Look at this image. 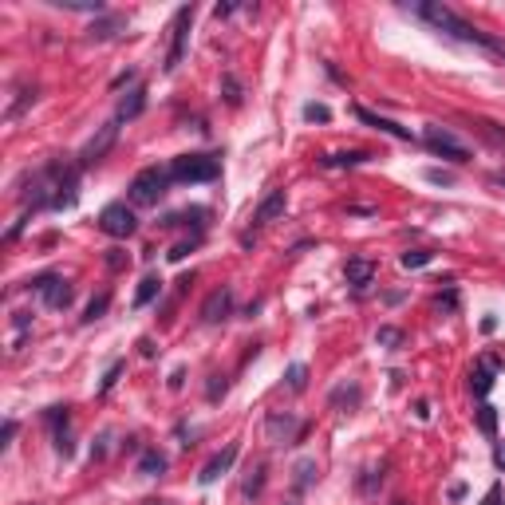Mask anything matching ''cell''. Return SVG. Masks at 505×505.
<instances>
[{
  "instance_id": "cell-1",
  "label": "cell",
  "mask_w": 505,
  "mask_h": 505,
  "mask_svg": "<svg viewBox=\"0 0 505 505\" xmlns=\"http://www.w3.org/2000/svg\"><path fill=\"white\" fill-rule=\"evenodd\" d=\"M406 12H415L418 20H426L435 32H442L446 40L454 44H470V48H482L485 56H494V60L505 63V40H497V36H490V32H482L478 24H470L466 16H458L446 0H415V4H403Z\"/></svg>"
},
{
  "instance_id": "cell-2",
  "label": "cell",
  "mask_w": 505,
  "mask_h": 505,
  "mask_svg": "<svg viewBox=\"0 0 505 505\" xmlns=\"http://www.w3.org/2000/svg\"><path fill=\"white\" fill-rule=\"evenodd\" d=\"M170 182L178 186H201V182H218L221 178V154H178L166 166Z\"/></svg>"
},
{
  "instance_id": "cell-3",
  "label": "cell",
  "mask_w": 505,
  "mask_h": 505,
  "mask_svg": "<svg viewBox=\"0 0 505 505\" xmlns=\"http://www.w3.org/2000/svg\"><path fill=\"white\" fill-rule=\"evenodd\" d=\"M166 186H170V174L166 166H142L135 178H130V201L135 206H158L166 198Z\"/></svg>"
},
{
  "instance_id": "cell-4",
  "label": "cell",
  "mask_w": 505,
  "mask_h": 505,
  "mask_svg": "<svg viewBox=\"0 0 505 505\" xmlns=\"http://www.w3.org/2000/svg\"><path fill=\"white\" fill-rule=\"evenodd\" d=\"M423 142L435 150L438 158L454 162V166H466V162L474 158V154H470V146H466V142H458L454 135H450L446 127H438V123H430V127L423 130Z\"/></svg>"
},
{
  "instance_id": "cell-5",
  "label": "cell",
  "mask_w": 505,
  "mask_h": 505,
  "mask_svg": "<svg viewBox=\"0 0 505 505\" xmlns=\"http://www.w3.org/2000/svg\"><path fill=\"white\" fill-rule=\"evenodd\" d=\"M304 418H297L292 411H268L265 418V438L273 446H297L300 435H304Z\"/></svg>"
},
{
  "instance_id": "cell-6",
  "label": "cell",
  "mask_w": 505,
  "mask_h": 505,
  "mask_svg": "<svg viewBox=\"0 0 505 505\" xmlns=\"http://www.w3.org/2000/svg\"><path fill=\"white\" fill-rule=\"evenodd\" d=\"M99 229L115 241H127V237H135L139 218H135V209H130L127 201H111V206H103V213H99Z\"/></svg>"
},
{
  "instance_id": "cell-7",
  "label": "cell",
  "mask_w": 505,
  "mask_h": 505,
  "mask_svg": "<svg viewBox=\"0 0 505 505\" xmlns=\"http://www.w3.org/2000/svg\"><path fill=\"white\" fill-rule=\"evenodd\" d=\"M115 142H119V119L103 123V127L95 130V135H91L87 142H83V150H80V162H75V166H80V170H91L95 162H103V158H107Z\"/></svg>"
},
{
  "instance_id": "cell-8",
  "label": "cell",
  "mask_w": 505,
  "mask_h": 505,
  "mask_svg": "<svg viewBox=\"0 0 505 505\" xmlns=\"http://www.w3.org/2000/svg\"><path fill=\"white\" fill-rule=\"evenodd\" d=\"M194 16H198V8H194V4L178 8V16H174V28H170V51H166V63H162L166 71H178L182 56H186V44H189V28H194Z\"/></svg>"
},
{
  "instance_id": "cell-9",
  "label": "cell",
  "mask_w": 505,
  "mask_h": 505,
  "mask_svg": "<svg viewBox=\"0 0 505 505\" xmlns=\"http://www.w3.org/2000/svg\"><path fill=\"white\" fill-rule=\"evenodd\" d=\"M28 288H32V292H36V297H40L48 308H68L71 297H75V288H71L63 277H56V273H40L36 280H28Z\"/></svg>"
},
{
  "instance_id": "cell-10",
  "label": "cell",
  "mask_w": 505,
  "mask_h": 505,
  "mask_svg": "<svg viewBox=\"0 0 505 505\" xmlns=\"http://www.w3.org/2000/svg\"><path fill=\"white\" fill-rule=\"evenodd\" d=\"M229 316H233V288L221 285V288H213V292L206 297V304H201V320H206V324H225Z\"/></svg>"
},
{
  "instance_id": "cell-11",
  "label": "cell",
  "mask_w": 505,
  "mask_h": 505,
  "mask_svg": "<svg viewBox=\"0 0 505 505\" xmlns=\"http://www.w3.org/2000/svg\"><path fill=\"white\" fill-rule=\"evenodd\" d=\"M237 454H241V446H237V442H225V450H218V454L201 466L198 482H201V485H213L218 478H225L229 470H233V462H237Z\"/></svg>"
},
{
  "instance_id": "cell-12",
  "label": "cell",
  "mask_w": 505,
  "mask_h": 505,
  "mask_svg": "<svg viewBox=\"0 0 505 505\" xmlns=\"http://www.w3.org/2000/svg\"><path fill=\"white\" fill-rule=\"evenodd\" d=\"M497 371H501V359H497V356H482L474 363V371H470V391H474L478 399H485L490 391H494Z\"/></svg>"
},
{
  "instance_id": "cell-13",
  "label": "cell",
  "mask_w": 505,
  "mask_h": 505,
  "mask_svg": "<svg viewBox=\"0 0 505 505\" xmlns=\"http://www.w3.org/2000/svg\"><path fill=\"white\" fill-rule=\"evenodd\" d=\"M356 119L363 123V127L379 130V135H391V139H399V142H415L411 127H399V123L387 119V115H375V111H367V107H356Z\"/></svg>"
},
{
  "instance_id": "cell-14",
  "label": "cell",
  "mask_w": 505,
  "mask_h": 505,
  "mask_svg": "<svg viewBox=\"0 0 505 505\" xmlns=\"http://www.w3.org/2000/svg\"><path fill=\"white\" fill-rule=\"evenodd\" d=\"M44 423L51 426V438H56V450H60V454L68 458V454H71V435H68L71 411H68V406H48V411H44Z\"/></svg>"
},
{
  "instance_id": "cell-15",
  "label": "cell",
  "mask_w": 505,
  "mask_h": 505,
  "mask_svg": "<svg viewBox=\"0 0 505 505\" xmlns=\"http://www.w3.org/2000/svg\"><path fill=\"white\" fill-rule=\"evenodd\" d=\"M127 32V16L123 12H103L99 20H91V28H87V36L95 44H103V40H115V36H123Z\"/></svg>"
},
{
  "instance_id": "cell-16",
  "label": "cell",
  "mask_w": 505,
  "mask_h": 505,
  "mask_svg": "<svg viewBox=\"0 0 505 505\" xmlns=\"http://www.w3.org/2000/svg\"><path fill=\"white\" fill-rule=\"evenodd\" d=\"M285 209H288V194H285V189H268L265 198H261V206L253 209V225H268V221H277Z\"/></svg>"
},
{
  "instance_id": "cell-17",
  "label": "cell",
  "mask_w": 505,
  "mask_h": 505,
  "mask_svg": "<svg viewBox=\"0 0 505 505\" xmlns=\"http://www.w3.org/2000/svg\"><path fill=\"white\" fill-rule=\"evenodd\" d=\"M146 95H150V91L142 87V83H135V87H130L127 95H123V99H119V111H115V119H119V123H130V119H139L142 111H146Z\"/></svg>"
},
{
  "instance_id": "cell-18",
  "label": "cell",
  "mask_w": 505,
  "mask_h": 505,
  "mask_svg": "<svg viewBox=\"0 0 505 505\" xmlns=\"http://www.w3.org/2000/svg\"><path fill=\"white\" fill-rule=\"evenodd\" d=\"M166 466H170V458L162 454L158 446H146V450H139V462H135V470H139L142 478H162V474H166Z\"/></svg>"
},
{
  "instance_id": "cell-19",
  "label": "cell",
  "mask_w": 505,
  "mask_h": 505,
  "mask_svg": "<svg viewBox=\"0 0 505 505\" xmlns=\"http://www.w3.org/2000/svg\"><path fill=\"white\" fill-rule=\"evenodd\" d=\"M344 277H347V285H351V288H359V292H363V288L375 280V265H371L367 257H351V261L344 265Z\"/></svg>"
},
{
  "instance_id": "cell-20",
  "label": "cell",
  "mask_w": 505,
  "mask_h": 505,
  "mask_svg": "<svg viewBox=\"0 0 505 505\" xmlns=\"http://www.w3.org/2000/svg\"><path fill=\"white\" fill-rule=\"evenodd\" d=\"M206 218H209V209H206V206H189V209H178V213H170L162 225H166V229H174V225H194V229L201 233V229H206Z\"/></svg>"
},
{
  "instance_id": "cell-21",
  "label": "cell",
  "mask_w": 505,
  "mask_h": 505,
  "mask_svg": "<svg viewBox=\"0 0 505 505\" xmlns=\"http://www.w3.org/2000/svg\"><path fill=\"white\" fill-rule=\"evenodd\" d=\"M371 158H375V154H367V150H339V154H324L320 166L344 170V166H363V162H371Z\"/></svg>"
},
{
  "instance_id": "cell-22",
  "label": "cell",
  "mask_w": 505,
  "mask_h": 505,
  "mask_svg": "<svg viewBox=\"0 0 505 505\" xmlns=\"http://www.w3.org/2000/svg\"><path fill=\"white\" fill-rule=\"evenodd\" d=\"M162 297V277H142L139 280V292H135V308H146V304H154V300Z\"/></svg>"
},
{
  "instance_id": "cell-23",
  "label": "cell",
  "mask_w": 505,
  "mask_h": 505,
  "mask_svg": "<svg viewBox=\"0 0 505 505\" xmlns=\"http://www.w3.org/2000/svg\"><path fill=\"white\" fill-rule=\"evenodd\" d=\"M316 474H320L316 458H300V462L292 466V490H297V494H300V490H308V485L316 482Z\"/></svg>"
},
{
  "instance_id": "cell-24",
  "label": "cell",
  "mask_w": 505,
  "mask_h": 505,
  "mask_svg": "<svg viewBox=\"0 0 505 505\" xmlns=\"http://www.w3.org/2000/svg\"><path fill=\"white\" fill-rule=\"evenodd\" d=\"M51 8H63V12H87V16H95V20H99L103 12V0H48Z\"/></svg>"
},
{
  "instance_id": "cell-25",
  "label": "cell",
  "mask_w": 505,
  "mask_h": 505,
  "mask_svg": "<svg viewBox=\"0 0 505 505\" xmlns=\"http://www.w3.org/2000/svg\"><path fill=\"white\" fill-rule=\"evenodd\" d=\"M359 399H363V391H359V383H339L332 395H328V406H359Z\"/></svg>"
},
{
  "instance_id": "cell-26",
  "label": "cell",
  "mask_w": 505,
  "mask_h": 505,
  "mask_svg": "<svg viewBox=\"0 0 505 505\" xmlns=\"http://www.w3.org/2000/svg\"><path fill=\"white\" fill-rule=\"evenodd\" d=\"M221 95H225L229 107H241V99H245V87H241V80L233 75V71H225V75H221Z\"/></svg>"
},
{
  "instance_id": "cell-27",
  "label": "cell",
  "mask_w": 505,
  "mask_h": 505,
  "mask_svg": "<svg viewBox=\"0 0 505 505\" xmlns=\"http://www.w3.org/2000/svg\"><path fill=\"white\" fill-rule=\"evenodd\" d=\"M474 127H478V135H482L485 142H494L497 150H505V130L497 127L494 119H474Z\"/></svg>"
},
{
  "instance_id": "cell-28",
  "label": "cell",
  "mask_w": 505,
  "mask_h": 505,
  "mask_svg": "<svg viewBox=\"0 0 505 505\" xmlns=\"http://www.w3.org/2000/svg\"><path fill=\"white\" fill-rule=\"evenodd\" d=\"M107 308H111V292L91 297V304L83 308V324H95V320H103V316H107Z\"/></svg>"
},
{
  "instance_id": "cell-29",
  "label": "cell",
  "mask_w": 505,
  "mask_h": 505,
  "mask_svg": "<svg viewBox=\"0 0 505 505\" xmlns=\"http://www.w3.org/2000/svg\"><path fill=\"white\" fill-rule=\"evenodd\" d=\"M478 426H482L485 438H494L497 435V406H490V403L478 406Z\"/></svg>"
},
{
  "instance_id": "cell-30",
  "label": "cell",
  "mask_w": 505,
  "mask_h": 505,
  "mask_svg": "<svg viewBox=\"0 0 505 505\" xmlns=\"http://www.w3.org/2000/svg\"><path fill=\"white\" fill-rule=\"evenodd\" d=\"M403 328H395V324H383V328H379V332H375V344L379 347H403Z\"/></svg>"
},
{
  "instance_id": "cell-31",
  "label": "cell",
  "mask_w": 505,
  "mask_h": 505,
  "mask_svg": "<svg viewBox=\"0 0 505 505\" xmlns=\"http://www.w3.org/2000/svg\"><path fill=\"white\" fill-rule=\"evenodd\" d=\"M430 261H435L430 249H406L403 257H399V265L403 268H423V265H430Z\"/></svg>"
},
{
  "instance_id": "cell-32",
  "label": "cell",
  "mask_w": 505,
  "mask_h": 505,
  "mask_svg": "<svg viewBox=\"0 0 505 505\" xmlns=\"http://www.w3.org/2000/svg\"><path fill=\"white\" fill-rule=\"evenodd\" d=\"M285 383H288V391H297V395H300V391L308 387V367L304 363H292L285 371Z\"/></svg>"
},
{
  "instance_id": "cell-33",
  "label": "cell",
  "mask_w": 505,
  "mask_h": 505,
  "mask_svg": "<svg viewBox=\"0 0 505 505\" xmlns=\"http://www.w3.org/2000/svg\"><path fill=\"white\" fill-rule=\"evenodd\" d=\"M261 490H265V462H257V470L245 478V497H261Z\"/></svg>"
},
{
  "instance_id": "cell-34",
  "label": "cell",
  "mask_w": 505,
  "mask_h": 505,
  "mask_svg": "<svg viewBox=\"0 0 505 505\" xmlns=\"http://www.w3.org/2000/svg\"><path fill=\"white\" fill-rule=\"evenodd\" d=\"M356 485H359V494H375L379 485H383V466H379V470H367Z\"/></svg>"
},
{
  "instance_id": "cell-35",
  "label": "cell",
  "mask_w": 505,
  "mask_h": 505,
  "mask_svg": "<svg viewBox=\"0 0 505 505\" xmlns=\"http://www.w3.org/2000/svg\"><path fill=\"white\" fill-rule=\"evenodd\" d=\"M32 99H36V87H24V91H20V99H16V103L8 107V115H4V119H8V123H12V119H20V111L28 107Z\"/></svg>"
},
{
  "instance_id": "cell-36",
  "label": "cell",
  "mask_w": 505,
  "mask_h": 505,
  "mask_svg": "<svg viewBox=\"0 0 505 505\" xmlns=\"http://www.w3.org/2000/svg\"><path fill=\"white\" fill-rule=\"evenodd\" d=\"M304 119H308V123H328V119H332V107H324V103H308V107H304Z\"/></svg>"
},
{
  "instance_id": "cell-37",
  "label": "cell",
  "mask_w": 505,
  "mask_h": 505,
  "mask_svg": "<svg viewBox=\"0 0 505 505\" xmlns=\"http://www.w3.org/2000/svg\"><path fill=\"white\" fill-rule=\"evenodd\" d=\"M123 367H127V363H123V359H115V363L107 367V375H103V383H99V395H107L111 387H115V379L123 375Z\"/></svg>"
},
{
  "instance_id": "cell-38",
  "label": "cell",
  "mask_w": 505,
  "mask_h": 505,
  "mask_svg": "<svg viewBox=\"0 0 505 505\" xmlns=\"http://www.w3.org/2000/svg\"><path fill=\"white\" fill-rule=\"evenodd\" d=\"M198 241H201V233H194V237H189V241H178V245L170 249L166 257H170V261H182V257H186V253H189V249H198Z\"/></svg>"
},
{
  "instance_id": "cell-39",
  "label": "cell",
  "mask_w": 505,
  "mask_h": 505,
  "mask_svg": "<svg viewBox=\"0 0 505 505\" xmlns=\"http://www.w3.org/2000/svg\"><path fill=\"white\" fill-rule=\"evenodd\" d=\"M225 395V375H209V387H206V399L209 403H218Z\"/></svg>"
},
{
  "instance_id": "cell-40",
  "label": "cell",
  "mask_w": 505,
  "mask_h": 505,
  "mask_svg": "<svg viewBox=\"0 0 505 505\" xmlns=\"http://www.w3.org/2000/svg\"><path fill=\"white\" fill-rule=\"evenodd\" d=\"M107 268L111 273H123V268H127V253H123V249H107Z\"/></svg>"
},
{
  "instance_id": "cell-41",
  "label": "cell",
  "mask_w": 505,
  "mask_h": 505,
  "mask_svg": "<svg viewBox=\"0 0 505 505\" xmlns=\"http://www.w3.org/2000/svg\"><path fill=\"white\" fill-rule=\"evenodd\" d=\"M16 430H20V426H16V418H8V423H4V430H0V446H4V450H8V446H12V438H16Z\"/></svg>"
},
{
  "instance_id": "cell-42",
  "label": "cell",
  "mask_w": 505,
  "mask_h": 505,
  "mask_svg": "<svg viewBox=\"0 0 505 505\" xmlns=\"http://www.w3.org/2000/svg\"><path fill=\"white\" fill-rule=\"evenodd\" d=\"M435 308H446V312H454V308H458V292H446V297L438 292V297H435Z\"/></svg>"
},
{
  "instance_id": "cell-43",
  "label": "cell",
  "mask_w": 505,
  "mask_h": 505,
  "mask_svg": "<svg viewBox=\"0 0 505 505\" xmlns=\"http://www.w3.org/2000/svg\"><path fill=\"white\" fill-rule=\"evenodd\" d=\"M426 182H435V186H450V174H446V170H426Z\"/></svg>"
},
{
  "instance_id": "cell-44",
  "label": "cell",
  "mask_w": 505,
  "mask_h": 505,
  "mask_svg": "<svg viewBox=\"0 0 505 505\" xmlns=\"http://www.w3.org/2000/svg\"><path fill=\"white\" fill-rule=\"evenodd\" d=\"M233 12H237V4H218V8H213V16H218V20H229Z\"/></svg>"
},
{
  "instance_id": "cell-45",
  "label": "cell",
  "mask_w": 505,
  "mask_h": 505,
  "mask_svg": "<svg viewBox=\"0 0 505 505\" xmlns=\"http://www.w3.org/2000/svg\"><path fill=\"white\" fill-rule=\"evenodd\" d=\"M130 80H135V71H123V75H115V80H111V87L119 91V87H127Z\"/></svg>"
},
{
  "instance_id": "cell-46",
  "label": "cell",
  "mask_w": 505,
  "mask_h": 505,
  "mask_svg": "<svg viewBox=\"0 0 505 505\" xmlns=\"http://www.w3.org/2000/svg\"><path fill=\"white\" fill-rule=\"evenodd\" d=\"M182 379H186V367H174V375H170V387L178 391V387H182Z\"/></svg>"
},
{
  "instance_id": "cell-47",
  "label": "cell",
  "mask_w": 505,
  "mask_h": 505,
  "mask_svg": "<svg viewBox=\"0 0 505 505\" xmlns=\"http://www.w3.org/2000/svg\"><path fill=\"white\" fill-rule=\"evenodd\" d=\"M139 351H142L146 359H154V339H139Z\"/></svg>"
},
{
  "instance_id": "cell-48",
  "label": "cell",
  "mask_w": 505,
  "mask_h": 505,
  "mask_svg": "<svg viewBox=\"0 0 505 505\" xmlns=\"http://www.w3.org/2000/svg\"><path fill=\"white\" fill-rule=\"evenodd\" d=\"M497 501H501V485H494V490L485 494V501H482V505H497Z\"/></svg>"
},
{
  "instance_id": "cell-49",
  "label": "cell",
  "mask_w": 505,
  "mask_h": 505,
  "mask_svg": "<svg viewBox=\"0 0 505 505\" xmlns=\"http://www.w3.org/2000/svg\"><path fill=\"white\" fill-rule=\"evenodd\" d=\"M490 186L505 189V170H494V174H490Z\"/></svg>"
},
{
  "instance_id": "cell-50",
  "label": "cell",
  "mask_w": 505,
  "mask_h": 505,
  "mask_svg": "<svg viewBox=\"0 0 505 505\" xmlns=\"http://www.w3.org/2000/svg\"><path fill=\"white\" fill-rule=\"evenodd\" d=\"M494 462H497V470H505V442H497V450H494Z\"/></svg>"
},
{
  "instance_id": "cell-51",
  "label": "cell",
  "mask_w": 505,
  "mask_h": 505,
  "mask_svg": "<svg viewBox=\"0 0 505 505\" xmlns=\"http://www.w3.org/2000/svg\"><path fill=\"white\" fill-rule=\"evenodd\" d=\"M415 415H418V418H430V403H426V399H418V406H415Z\"/></svg>"
},
{
  "instance_id": "cell-52",
  "label": "cell",
  "mask_w": 505,
  "mask_h": 505,
  "mask_svg": "<svg viewBox=\"0 0 505 505\" xmlns=\"http://www.w3.org/2000/svg\"><path fill=\"white\" fill-rule=\"evenodd\" d=\"M142 505H166V501H158V497H150V501H142Z\"/></svg>"
},
{
  "instance_id": "cell-53",
  "label": "cell",
  "mask_w": 505,
  "mask_h": 505,
  "mask_svg": "<svg viewBox=\"0 0 505 505\" xmlns=\"http://www.w3.org/2000/svg\"><path fill=\"white\" fill-rule=\"evenodd\" d=\"M395 505H406V501H395Z\"/></svg>"
}]
</instances>
